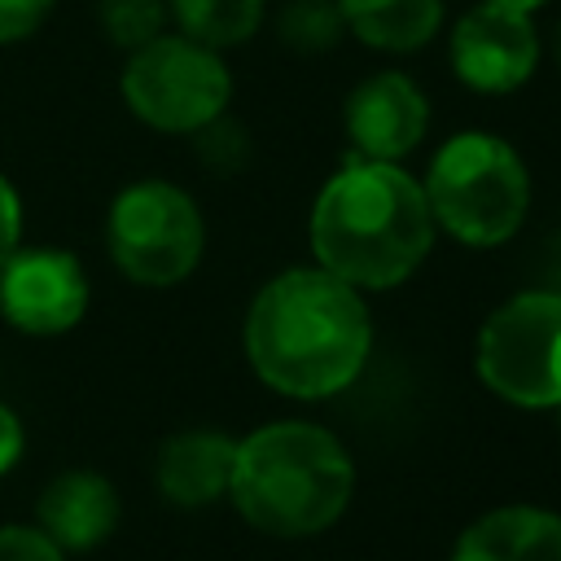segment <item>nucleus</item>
<instances>
[{"mask_svg":"<svg viewBox=\"0 0 561 561\" xmlns=\"http://www.w3.org/2000/svg\"><path fill=\"white\" fill-rule=\"evenodd\" d=\"M241 346L254 377L298 403H320L359 381L373 355L368 298L333 272L302 263L259 285Z\"/></svg>","mask_w":561,"mask_h":561,"instance_id":"obj_1","label":"nucleus"},{"mask_svg":"<svg viewBox=\"0 0 561 561\" xmlns=\"http://www.w3.org/2000/svg\"><path fill=\"white\" fill-rule=\"evenodd\" d=\"M438 241L421 180L403 162L351 153L316 193L307 245L316 267L359 294L399 289L412 280Z\"/></svg>","mask_w":561,"mask_h":561,"instance_id":"obj_2","label":"nucleus"},{"mask_svg":"<svg viewBox=\"0 0 561 561\" xmlns=\"http://www.w3.org/2000/svg\"><path fill=\"white\" fill-rule=\"evenodd\" d=\"M228 500L267 539L324 535L355 500V456L320 421H267L237 438Z\"/></svg>","mask_w":561,"mask_h":561,"instance_id":"obj_3","label":"nucleus"},{"mask_svg":"<svg viewBox=\"0 0 561 561\" xmlns=\"http://www.w3.org/2000/svg\"><path fill=\"white\" fill-rule=\"evenodd\" d=\"M421 188L434 228L469 250H495L513 241L530 215L526 158L495 131L451 136L430 158Z\"/></svg>","mask_w":561,"mask_h":561,"instance_id":"obj_4","label":"nucleus"},{"mask_svg":"<svg viewBox=\"0 0 561 561\" xmlns=\"http://www.w3.org/2000/svg\"><path fill=\"white\" fill-rule=\"evenodd\" d=\"M473 373L500 403L552 412L561 403V289L508 294L473 337Z\"/></svg>","mask_w":561,"mask_h":561,"instance_id":"obj_5","label":"nucleus"},{"mask_svg":"<svg viewBox=\"0 0 561 561\" xmlns=\"http://www.w3.org/2000/svg\"><path fill=\"white\" fill-rule=\"evenodd\" d=\"M123 101L127 110L167 136H193L210 118L228 114L232 101V70L224 53L188 39V35H158L127 53L123 66Z\"/></svg>","mask_w":561,"mask_h":561,"instance_id":"obj_6","label":"nucleus"},{"mask_svg":"<svg viewBox=\"0 0 561 561\" xmlns=\"http://www.w3.org/2000/svg\"><path fill=\"white\" fill-rule=\"evenodd\" d=\"M105 245L114 267L149 289L180 285L193 276L206 250L202 206L171 180L127 184L105 215Z\"/></svg>","mask_w":561,"mask_h":561,"instance_id":"obj_7","label":"nucleus"},{"mask_svg":"<svg viewBox=\"0 0 561 561\" xmlns=\"http://www.w3.org/2000/svg\"><path fill=\"white\" fill-rule=\"evenodd\" d=\"M539 57H543V35L535 18L491 0L469 4L447 35L451 75L478 96H508L526 88V79L539 70Z\"/></svg>","mask_w":561,"mask_h":561,"instance_id":"obj_8","label":"nucleus"},{"mask_svg":"<svg viewBox=\"0 0 561 561\" xmlns=\"http://www.w3.org/2000/svg\"><path fill=\"white\" fill-rule=\"evenodd\" d=\"M0 311L31 337H57L88 311V276L70 250H13L0 263Z\"/></svg>","mask_w":561,"mask_h":561,"instance_id":"obj_9","label":"nucleus"},{"mask_svg":"<svg viewBox=\"0 0 561 561\" xmlns=\"http://www.w3.org/2000/svg\"><path fill=\"white\" fill-rule=\"evenodd\" d=\"M342 127L359 158L403 162L430 131V96L403 70H373L351 88L342 105Z\"/></svg>","mask_w":561,"mask_h":561,"instance_id":"obj_10","label":"nucleus"},{"mask_svg":"<svg viewBox=\"0 0 561 561\" xmlns=\"http://www.w3.org/2000/svg\"><path fill=\"white\" fill-rule=\"evenodd\" d=\"M118 491L105 473L92 469H66L57 473L39 500H35V517L39 530L61 548V552H92L101 548L114 526H118Z\"/></svg>","mask_w":561,"mask_h":561,"instance_id":"obj_11","label":"nucleus"},{"mask_svg":"<svg viewBox=\"0 0 561 561\" xmlns=\"http://www.w3.org/2000/svg\"><path fill=\"white\" fill-rule=\"evenodd\" d=\"M237 438L224 430H180L158 447L153 482L175 508H206L228 495Z\"/></svg>","mask_w":561,"mask_h":561,"instance_id":"obj_12","label":"nucleus"},{"mask_svg":"<svg viewBox=\"0 0 561 561\" xmlns=\"http://www.w3.org/2000/svg\"><path fill=\"white\" fill-rule=\"evenodd\" d=\"M447 561H561V513L543 504H500L478 513Z\"/></svg>","mask_w":561,"mask_h":561,"instance_id":"obj_13","label":"nucleus"},{"mask_svg":"<svg viewBox=\"0 0 561 561\" xmlns=\"http://www.w3.org/2000/svg\"><path fill=\"white\" fill-rule=\"evenodd\" d=\"M346 35H355L373 53H416L425 48L438 26L447 4L443 0H337Z\"/></svg>","mask_w":561,"mask_h":561,"instance_id":"obj_14","label":"nucleus"},{"mask_svg":"<svg viewBox=\"0 0 561 561\" xmlns=\"http://www.w3.org/2000/svg\"><path fill=\"white\" fill-rule=\"evenodd\" d=\"M167 13L180 35L224 53L259 35L267 22V0H167Z\"/></svg>","mask_w":561,"mask_h":561,"instance_id":"obj_15","label":"nucleus"},{"mask_svg":"<svg viewBox=\"0 0 561 561\" xmlns=\"http://www.w3.org/2000/svg\"><path fill=\"white\" fill-rule=\"evenodd\" d=\"M346 26L337 0H285L276 13V39L298 57H324L342 44Z\"/></svg>","mask_w":561,"mask_h":561,"instance_id":"obj_16","label":"nucleus"},{"mask_svg":"<svg viewBox=\"0 0 561 561\" xmlns=\"http://www.w3.org/2000/svg\"><path fill=\"white\" fill-rule=\"evenodd\" d=\"M96 18H101L105 39L114 48H123V53H136L140 44L158 39L167 31V22H171L167 0H101Z\"/></svg>","mask_w":561,"mask_h":561,"instance_id":"obj_17","label":"nucleus"},{"mask_svg":"<svg viewBox=\"0 0 561 561\" xmlns=\"http://www.w3.org/2000/svg\"><path fill=\"white\" fill-rule=\"evenodd\" d=\"M193 145H197V153H202V162L210 167V171H241L245 162H250V131L232 118V114H219V118H210L206 127H197L193 131Z\"/></svg>","mask_w":561,"mask_h":561,"instance_id":"obj_18","label":"nucleus"},{"mask_svg":"<svg viewBox=\"0 0 561 561\" xmlns=\"http://www.w3.org/2000/svg\"><path fill=\"white\" fill-rule=\"evenodd\" d=\"M0 561H66L39 526H0Z\"/></svg>","mask_w":561,"mask_h":561,"instance_id":"obj_19","label":"nucleus"},{"mask_svg":"<svg viewBox=\"0 0 561 561\" xmlns=\"http://www.w3.org/2000/svg\"><path fill=\"white\" fill-rule=\"evenodd\" d=\"M53 0H0V44L26 39L48 18Z\"/></svg>","mask_w":561,"mask_h":561,"instance_id":"obj_20","label":"nucleus"},{"mask_svg":"<svg viewBox=\"0 0 561 561\" xmlns=\"http://www.w3.org/2000/svg\"><path fill=\"white\" fill-rule=\"evenodd\" d=\"M18 237H22V202H18L13 184L0 175V263L18 250Z\"/></svg>","mask_w":561,"mask_h":561,"instance_id":"obj_21","label":"nucleus"},{"mask_svg":"<svg viewBox=\"0 0 561 561\" xmlns=\"http://www.w3.org/2000/svg\"><path fill=\"white\" fill-rule=\"evenodd\" d=\"M22 456V421L0 403V473H9Z\"/></svg>","mask_w":561,"mask_h":561,"instance_id":"obj_22","label":"nucleus"},{"mask_svg":"<svg viewBox=\"0 0 561 561\" xmlns=\"http://www.w3.org/2000/svg\"><path fill=\"white\" fill-rule=\"evenodd\" d=\"M543 285H548V289H561V232H552V241H548V254H543Z\"/></svg>","mask_w":561,"mask_h":561,"instance_id":"obj_23","label":"nucleus"},{"mask_svg":"<svg viewBox=\"0 0 561 561\" xmlns=\"http://www.w3.org/2000/svg\"><path fill=\"white\" fill-rule=\"evenodd\" d=\"M491 4H508V9H522V13H535V9H543V4H552V0H491Z\"/></svg>","mask_w":561,"mask_h":561,"instance_id":"obj_24","label":"nucleus"},{"mask_svg":"<svg viewBox=\"0 0 561 561\" xmlns=\"http://www.w3.org/2000/svg\"><path fill=\"white\" fill-rule=\"evenodd\" d=\"M552 61H557V70H561V18H557V26H552Z\"/></svg>","mask_w":561,"mask_h":561,"instance_id":"obj_25","label":"nucleus"},{"mask_svg":"<svg viewBox=\"0 0 561 561\" xmlns=\"http://www.w3.org/2000/svg\"><path fill=\"white\" fill-rule=\"evenodd\" d=\"M552 416H557V434H561V403H557V408H552Z\"/></svg>","mask_w":561,"mask_h":561,"instance_id":"obj_26","label":"nucleus"}]
</instances>
